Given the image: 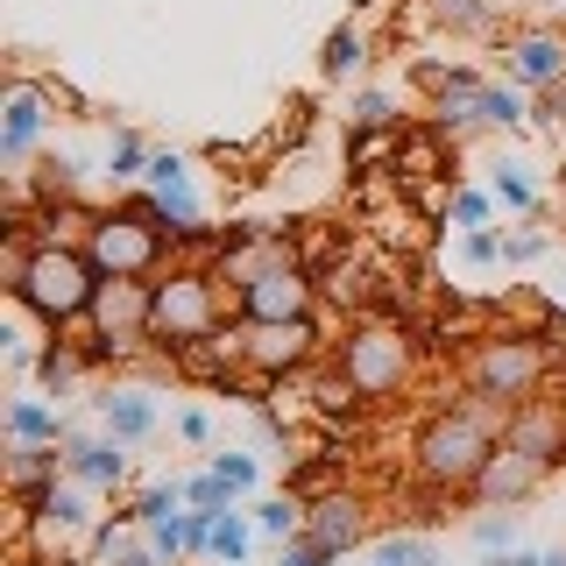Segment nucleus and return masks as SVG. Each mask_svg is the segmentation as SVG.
I'll return each mask as SVG.
<instances>
[{"label": "nucleus", "mask_w": 566, "mask_h": 566, "mask_svg": "<svg viewBox=\"0 0 566 566\" xmlns=\"http://www.w3.org/2000/svg\"><path fill=\"white\" fill-rule=\"evenodd\" d=\"M99 262L85 255L78 241H29V248H8V297L29 305L50 333H71L85 326L99 297Z\"/></svg>", "instance_id": "1"}, {"label": "nucleus", "mask_w": 566, "mask_h": 566, "mask_svg": "<svg viewBox=\"0 0 566 566\" xmlns=\"http://www.w3.org/2000/svg\"><path fill=\"white\" fill-rule=\"evenodd\" d=\"M495 418L482 411V403H460V411H439V418H424V432H418V474L432 489H474V474L489 468V453H495Z\"/></svg>", "instance_id": "2"}, {"label": "nucleus", "mask_w": 566, "mask_h": 566, "mask_svg": "<svg viewBox=\"0 0 566 566\" xmlns=\"http://www.w3.org/2000/svg\"><path fill=\"white\" fill-rule=\"evenodd\" d=\"M220 318H227V291H220V276H206V270H170V276H156L149 283V340L156 347H191V340H212L220 333Z\"/></svg>", "instance_id": "3"}, {"label": "nucleus", "mask_w": 566, "mask_h": 566, "mask_svg": "<svg viewBox=\"0 0 566 566\" xmlns=\"http://www.w3.org/2000/svg\"><path fill=\"white\" fill-rule=\"evenodd\" d=\"M50 142H57V93L29 71H14L0 85V170H8V185H22Z\"/></svg>", "instance_id": "4"}, {"label": "nucleus", "mask_w": 566, "mask_h": 566, "mask_svg": "<svg viewBox=\"0 0 566 566\" xmlns=\"http://www.w3.org/2000/svg\"><path fill=\"white\" fill-rule=\"evenodd\" d=\"M170 248H177V241L156 234V227H142L128 206L99 212L93 234H85V255L99 262V276H142V283L164 276V255H170Z\"/></svg>", "instance_id": "5"}, {"label": "nucleus", "mask_w": 566, "mask_h": 566, "mask_svg": "<svg viewBox=\"0 0 566 566\" xmlns=\"http://www.w3.org/2000/svg\"><path fill=\"white\" fill-rule=\"evenodd\" d=\"M340 376L354 382V397H397V389L411 382V340H403L389 318H368V326L347 333Z\"/></svg>", "instance_id": "6"}, {"label": "nucleus", "mask_w": 566, "mask_h": 566, "mask_svg": "<svg viewBox=\"0 0 566 566\" xmlns=\"http://www.w3.org/2000/svg\"><path fill=\"white\" fill-rule=\"evenodd\" d=\"M538 376H545V347L524 340V333H495L468 354V389L482 403H517L538 389Z\"/></svg>", "instance_id": "7"}, {"label": "nucleus", "mask_w": 566, "mask_h": 566, "mask_svg": "<svg viewBox=\"0 0 566 566\" xmlns=\"http://www.w3.org/2000/svg\"><path fill=\"white\" fill-rule=\"evenodd\" d=\"M106 495L99 489H85V482H71V474H57L43 495V510H35V545H43L50 559L57 553H93V538H99V524H106Z\"/></svg>", "instance_id": "8"}, {"label": "nucleus", "mask_w": 566, "mask_h": 566, "mask_svg": "<svg viewBox=\"0 0 566 566\" xmlns=\"http://www.w3.org/2000/svg\"><path fill=\"white\" fill-rule=\"evenodd\" d=\"M234 340H241L248 376L276 382V376H297V368L318 354V326L312 318H270V326H234Z\"/></svg>", "instance_id": "9"}, {"label": "nucleus", "mask_w": 566, "mask_h": 566, "mask_svg": "<svg viewBox=\"0 0 566 566\" xmlns=\"http://www.w3.org/2000/svg\"><path fill=\"white\" fill-rule=\"evenodd\" d=\"M495 57H503V78L524 85V93H545V85L566 78V29L553 22H524L510 29L503 43H495Z\"/></svg>", "instance_id": "10"}, {"label": "nucleus", "mask_w": 566, "mask_h": 566, "mask_svg": "<svg viewBox=\"0 0 566 566\" xmlns=\"http://www.w3.org/2000/svg\"><path fill=\"white\" fill-rule=\"evenodd\" d=\"M85 403H93L99 432L128 439V447H149V439L164 432V397H156L149 382H93V389H85Z\"/></svg>", "instance_id": "11"}, {"label": "nucleus", "mask_w": 566, "mask_h": 566, "mask_svg": "<svg viewBox=\"0 0 566 566\" xmlns=\"http://www.w3.org/2000/svg\"><path fill=\"white\" fill-rule=\"evenodd\" d=\"M64 474L99 495H128L135 489V447L114 432H71L64 439Z\"/></svg>", "instance_id": "12"}, {"label": "nucleus", "mask_w": 566, "mask_h": 566, "mask_svg": "<svg viewBox=\"0 0 566 566\" xmlns=\"http://www.w3.org/2000/svg\"><path fill=\"white\" fill-rule=\"evenodd\" d=\"M85 326H93L99 340H114L120 354H135L142 340H149V283L142 276H106L93 312H85Z\"/></svg>", "instance_id": "13"}, {"label": "nucleus", "mask_w": 566, "mask_h": 566, "mask_svg": "<svg viewBox=\"0 0 566 566\" xmlns=\"http://www.w3.org/2000/svg\"><path fill=\"white\" fill-rule=\"evenodd\" d=\"M545 460H531L524 447H510V439H495V453H489V468L474 474V503H503V510H517V503H531V495L545 489Z\"/></svg>", "instance_id": "14"}, {"label": "nucleus", "mask_w": 566, "mask_h": 566, "mask_svg": "<svg viewBox=\"0 0 566 566\" xmlns=\"http://www.w3.org/2000/svg\"><path fill=\"white\" fill-rule=\"evenodd\" d=\"M305 538H318L326 553H361L368 545V503L347 489H326L305 503Z\"/></svg>", "instance_id": "15"}, {"label": "nucleus", "mask_w": 566, "mask_h": 566, "mask_svg": "<svg viewBox=\"0 0 566 566\" xmlns=\"http://www.w3.org/2000/svg\"><path fill=\"white\" fill-rule=\"evenodd\" d=\"M71 432H78V424H71V411H64L57 397H43V389L14 382L8 411H0V439H8V447H14V439H57V447H64Z\"/></svg>", "instance_id": "16"}, {"label": "nucleus", "mask_w": 566, "mask_h": 566, "mask_svg": "<svg viewBox=\"0 0 566 566\" xmlns=\"http://www.w3.org/2000/svg\"><path fill=\"white\" fill-rule=\"evenodd\" d=\"M482 85H489V78H474V71L460 64L453 85H439V93H432V135H439V142L489 135V120H482Z\"/></svg>", "instance_id": "17"}, {"label": "nucleus", "mask_w": 566, "mask_h": 566, "mask_svg": "<svg viewBox=\"0 0 566 566\" xmlns=\"http://www.w3.org/2000/svg\"><path fill=\"white\" fill-rule=\"evenodd\" d=\"M503 439L553 468V460L566 453V411H553V403H517V411L503 418Z\"/></svg>", "instance_id": "18"}, {"label": "nucleus", "mask_w": 566, "mask_h": 566, "mask_svg": "<svg viewBox=\"0 0 566 566\" xmlns=\"http://www.w3.org/2000/svg\"><path fill=\"white\" fill-rule=\"evenodd\" d=\"M424 14H432L439 29L453 35V43H503V0H424Z\"/></svg>", "instance_id": "19"}, {"label": "nucleus", "mask_w": 566, "mask_h": 566, "mask_svg": "<svg viewBox=\"0 0 566 566\" xmlns=\"http://www.w3.org/2000/svg\"><path fill=\"white\" fill-rule=\"evenodd\" d=\"M149 156H156V142L142 135V128H114V135H106V149H99V185L114 191V199H120V191H135L142 177H149Z\"/></svg>", "instance_id": "20"}, {"label": "nucleus", "mask_w": 566, "mask_h": 566, "mask_svg": "<svg viewBox=\"0 0 566 566\" xmlns=\"http://www.w3.org/2000/svg\"><path fill=\"white\" fill-rule=\"evenodd\" d=\"M35 389L57 397V403H71L85 389V361H78V340H71V333H50L43 340V354H35Z\"/></svg>", "instance_id": "21"}, {"label": "nucleus", "mask_w": 566, "mask_h": 566, "mask_svg": "<svg viewBox=\"0 0 566 566\" xmlns=\"http://www.w3.org/2000/svg\"><path fill=\"white\" fill-rule=\"evenodd\" d=\"M255 510L248 503H234V510H220V517H212V531H206V559L212 566H248L255 559Z\"/></svg>", "instance_id": "22"}, {"label": "nucleus", "mask_w": 566, "mask_h": 566, "mask_svg": "<svg viewBox=\"0 0 566 566\" xmlns=\"http://www.w3.org/2000/svg\"><path fill=\"white\" fill-rule=\"evenodd\" d=\"M482 120H489V135H524L531 120H538V99L510 78H489L482 85Z\"/></svg>", "instance_id": "23"}, {"label": "nucleus", "mask_w": 566, "mask_h": 566, "mask_svg": "<svg viewBox=\"0 0 566 566\" xmlns=\"http://www.w3.org/2000/svg\"><path fill=\"white\" fill-rule=\"evenodd\" d=\"M177 510H185V474H164V482H142V489L120 495V517H128L135 531L164 524V517H177Z\"/></svg>", "instance_id": "24"}, {"label": "nucleus", "mask_w": 566, "mask_h": 566, "mask_svg": "<svg viewBox=\"0 0 566 566\" xmlns=\"http://www.w3.org/2000/svg\"><path fill=\"white\" fill-rule=\"evenodd\" d=\"M468 538H474V553H482V566H495V559H510L524 545V524H517V510L482 503V510H474V524H468Z\"/></svg>", "instance_id": "25"}, {"label": "nucleus", "mask_w": 566, "mask_h": 566, "mask_svg": "<svg viewBox=\"0 0 566 566\" xmlns=\"http://www.w3.org/2000/svg\"><path fill=\"white\" fill-rule=\"evenodd\" d=\"M489 191H495V206H510L517 220H531V212L545 206V191H538V177H531L524 156H495V164H489Z\"/></svg>", "instance_id": "26"}, {"label": "nucleus", "mask_w": 566, "mask_h": 566, "mask_svg": "<svg viewBox=\"0 0 566 566\" xmlns=\"http://www.w3.org/2000/svg\"><path fill=\"white\" fill-rule=\"evenodd\" d=\"M361 71H368V35L354 22H340L326 43H318V78H326V85H354Z\"/></svg>", "instance_id": "27"}, {"label": "nucleus", "mask_w": 566, "mask_h": 566, "mask_svg": "<svg viewBox=\"0 0 566 566\" xmlns=\"http://www.w3.org/2000/svg\"><path fill=\"white\" fill-rule=\"evenodd\" d=\"M57 474H64V447H57V439H14V447H8V489L57 482Z\"/></svg>", "instance_id": "28"}, {"label": "nucleus", "mask_w": 566, "mask_h": 566, "mask_svg": "<svg viewBox=\"0 0 566 566\" xmlns=\"http://www.w3.org/2000/svg\"><path fill=\"white\" fill-rule=\"evenodd\" d=\"M255 510V531H262V545H291V538H305V495H262V503H248Z\"/></svg>", "instance_id": "29"}, {"label": "nucleus", "mask_w": 566, "mask_h": 566, "mask_svg": "<svg viewBox=\"0 0 566 566\" xmlns=\"http://www.w3.org/2000/svg\"><path fill=\"white\" fill-rule=\"evenodd\" d=\"M347 128H354V135H397V128H403V114H397V99H389L382 85H361V93H354Z\"/></svg>", "instance_id": "30"}, {"label": "nucleus", "mask_w": 566, "mask_h": 566, "mask_svg": "<svg viewBox=\"0 0 566 566\" xmlns=\"http://www.w3.org/2000/svg\"><path fill=\"white\" fill-rule=\"evenodd\" d=\"M206 468L220 482H234V495H255V482H262V453H241V447H212Z\"/></svg>", "instance_id": "31"}, {"label": "nucleus", "mask_w": 566, "mask_h": 566, "mask_svg": "<svg viewBox=\"0 0 566 566\" xmlns=\"http://www.w3.org/2000/svg\"><path fill=\"white\" fill-rule=\"evenodd\" d=\"M283 489L305 495V503H312V495H326V489H340V453H312V460H297Z\"/></svg>", "instance_id": "32"}, {"label": "nucleus", "mask_w": 566, "mask_h": 566, "mask_svg": "<svg viewBox=\"0 0 566 566\" xmlns=\"http://www.w3.org/2000/svg\"><path fill=\"white\" fill-rule=\"evenodd\" d=\"M489 212H495V191L489 185H453L447 191V220L468 234V227H489Z\"/></svg>", "instance_id": "33"}, {"label": "nucleus", "mask_w": 566, "mask_h": 566, "mask_svg": "<svg viewBox=\"0 0 566 566\" xmlns=\"http://www.w3.org/2000/svg\"><path fill=\"white\" fill-rule=\"evenodd\" d=\"M149 191H199V177H191V156H177V149H156L149 156V177H142Z\"/></svg>", "instance_id": "34"}, {"label": "nucleus", "mask_w": 566, "mask_h": 566, "mask_svg": "<svg viewBox=\"0 0 566 566\" xmlns=\"http://www.w3.org/2000/svg\"><path fill=\"white\" fill-rule=\"evenodd\" d=\"M545 248L553 234H538V227H503V270H531V262H545Z\"/></svg>", "instance_id": "35"}, {"label": "nucleus", "mask_w": 566, "mask_h": 566, "mask_svg": "<svg viewBox=\"0 0 566 566\" xmlns=\"http://www.w3.org/2000/svg\"><path fill=\"white\" fill-rule=\"evenodd\" d=\"M185 503L191 510H234L241 495H234V482H220L212 468H199V474H185Z\"/></svg>", "instance_id": "36"}, {"label": "nucleus", "mask_w": 566, "mask_h": 566, "mask_svg": "<svg viewBox=\"0 0 566 566\" xmlns=\"http://www.w3.org/2000/svg\"><path fill=\"white\" fill-rule=\"evenodd\" d=\"M460 262L468 270H503V227H468L460 234Z\"/></svg>", "instance_id": "37"}, {"label": "nucleus", "mask_w": 566, "mask_h": 566, "mask_svg": "<svg viewBox=\"0 0 566 566\" xmlns=\"http://www.w3.org/2000/svg\"><path fill=\"white\" fill-rule=\"evenodd\" d=\"M170 432L185 439V447H212V439H220V418H212L206 403H185V411H170Z\"/></svg>", "instance_id": "38"}, {"label": "nucleus", "mask_w": 566, "mask_h": 566, "mask_svg": "<svg viewBox=\"0 0 566 566\" xmlns=\"http://www.w3.org/2000/svg\"><path fill=\"white\" fill-rule=\"evenodd\" d=\"M276 566H340V553H326L318 538H291V545H276Z\"/></svg>", "instance_id": "39"}, {"label": "nucleus", "mask_w": 566, "mask_h": 566, "mask_svg": "<svg viewBox=\"0 0 566 566\" xmlns=\"http://www.w3.org/2000/svg\"><path fill=\"white\" fill-rule=\"evenodd\" d=\"M411 553H418V538H411V531H389V538L368 545V566H411Z\"/></svg>", "instance_id": "40"}, {"label": "nucleus", "mask_w": 566, "mask_h": 566, "mask_svg": "<svg viewBox=\"0 0 566 566\" xmlns=\"http://www.w3.org/2000/svg\"><path fill=\"white\" fill-rule=\"evenodd\" d=\"M495 566H566V545H517V553L495 559Z\"/></svg>", "instance_id": "41"}, {"label": "nucleus", "mask_w": 566, "mask_h": 566, "mask_svg": "<svg viewBox=\"0 0 566 566\" xmlns=\"http://www.w3.org/2000/svg\"><path fill=\"white\" fill-rule=\"evenodd\" d=\"M531 99H538V120H566V78L545 85V93H531Z\"/></svg>", "instance_id": "42"}, {"label": "nucleus", "mask_w": 566, "mask_h": 566, "mask_svg": "<svg viewBox=\"0 0 566 566\" xmlns=\"http://www.w3.org/2000/svg\"><path fill=\"white\" fill-rule=\"evenodd\" d=\"M411 566H447V553H439L432 538H418V553H411Z\"/></svg>", "instance_id": "43"}, {"label": "nucleus", "mask_w": 566, "mask_h": 566, "mask_svg": "<svg viewBox=\"0 0 566 566\" xmlns=\"http://www.w3.org/2000/svg\"><path fill=\"white\" fill-rule=\"evenodd\" d=\"M553 8H566V0H553Z\"/></svg>", "instance_id": "44"}, {"label": "nucleus", "mask_w": 566, "mask_h": 566, "mask_svg": "<svg viewBox=\"0 0 566 566\" xmlns=\"http://www.w3.org/2000/svg\"><path fill=\"white\" fill-rule=\"evenodd\" d=\"M503 8H510V0H503Z\"/></svg>", "instance_id": "45"}]
</instances>
